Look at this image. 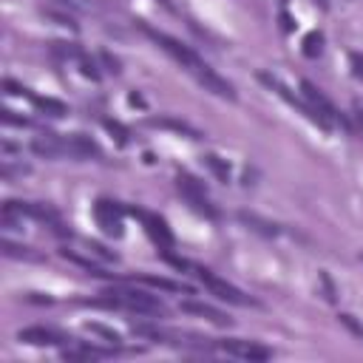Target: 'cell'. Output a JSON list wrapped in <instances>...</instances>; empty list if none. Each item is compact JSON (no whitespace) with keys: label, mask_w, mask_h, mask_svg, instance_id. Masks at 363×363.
<instances>
[{"label":"cell","mask_w":363,"mask_h":363,"mask_svg":"<svg viewBox=\"0 0 363 363\" xmlns=\"http://www.w3.org/2000/svg\"><path fill=\"white\" fill-rule=\"evenodd\" d=\"M139 28H142V34L150 37L164 54H170L187 74H193L196 82H199L204 91H210V94H216V96H221V99H235V88H233V82H227L221 74H216V71H213V68H210V65H207L190 45H184L182 40H176V37H170V34H164V31L147 26V23H142Z\"/></svg>","instance_id":"cell-1"},{"label":"cell","mask_w":363,"mask_h":363,"mask_svg":"<svg viewBox=\"0 0 363 363\" xmlns=\"http://www.w3.org/2000/svg\"><path fill=\"white\" fill-rule=\"evenodd\" d=\"M94 306H108V309H128L136 315H164V303L145 292V289H108L102 292V298L94 301Z\"/></svg>","instance_id":"cell-2"},{"label":"cell","mask_w":363,"mask_h":363,"mask_svg":"<svg viewBox=\"0 0 363 363\" xmlns=\"http://www.w3.org/2000/svg\"><path fill=\"white\" fill-rule=\"evenodd\" d=\"M301 94H303V99H306V105L318 113V119H320V128L323 130H332L335 125H343V128H352L349 125V119L335 108V102L315 85V82H309V79H301Z\"/></svg>","instance_id":"cell-3"},{"label":"cell","mask_w":363,"mask_h":363,"mask_svg":"<svg viewBox=\"0 0 363 363\" xmlns=\"http://www.w3.org/2000/svg\"><path fill=\"white\" fill-rule=\"evenodd\" d=\"M176 190L182 193V199H184L199 216H204V218H218V207L213 204V199L207 196L204 184H201L196 176L179 173V176H176Z\"/></svg>","instance_id":"cell-4"},{"label":"cell","mask_w":363,"mask_h":363,"mask_svg":"<svg viewBox=\"0 0 363 363\" xmlns=\"http://www.w3.org/2000/svg\"><path fill=\"white\" fill-rule=\"evenodd\" d=\"M193 275H196L216 298H221V301H227V303H235V306H255V301H252L250 295H244V292H241L238 286H233L230 281L213 275L207 267H196V264H193Z\"/></svg>","instance_id":"cell-5"},{"label":"cell","mask_w":363,"mask_h":363,"mask_svg":"<svg viewBox=\"0 0 363 363\" xmlns=\"http://www.w3.org/2000/svg\"><path fill=\"white\" fill-rule=\"evenodd\" d=\"M94 218H96V227L111 235V238H122L125 235V210L111 201V199H99L94 204Z\"/></svg>","instance_id":"cell-6"},{"label":"cell","mask_w":363,"mask_h":363,"mask_svg":"<svg viewBox=\"0 0 363 363\" xmlns=\"http://www.w3.org/2000/svg\"><path fill=\"white\" fill-rule=\"evenodd\" d=\"M130 213L142 221L145 233L153 238V244H156L159 250H170V247H173V233H170V227H167V221H164L162 216H156V213H150V210H145V207H130Z\"/></svg>","instance_id":"cell-7"},{"label":"cell","mask_w":363,"mask_h":363,"mask_svg":"<svg viewBox=\"0 0 363 363\" xmlns=\"http://www.w3.org/2000/svg\"><path fill=\"white\" fill-rule=\"evenodd\" d=\"M258 79H261V82H264V85H267L269 91H275V94H278V96H281V99H284L286 105L298 108V111H301V113H303V116H306V119H309L312 125H318V128H320V119H318V113H315V111H312V108L306 105V99H298V96H295V94H292V91H289V88H286V85H284V82H281L278 77H272V74L261 71V74H258Z\"/></svg>","instance_id":"cell-8"},{"label":"cell","mask_w":363,"mask_h":363,"mask_svg":"<svg viewBox=\"0 0 363 363\" xmlns=\"http://www.w3.org/2000/svg\"><path fill=\"white\" fill-rule=\"evenodd\" d=\"M216 346L221 352L233 354V357H241V360H269L272 357V349H267V346H261L255 340H238V337H233V340H218Z\"/></svg>","instance_id":"cell-9"},{"label":"cell","mask_w":363,"mask_h":363,"mask_svg":"<svg viewBox=\"0 0 363 363\" xmlns=\"http://www.w3.org/2000/svg\"><path fill=\"white\" fill-rule=\"evenodd\" d=\"M65 156L68 159H77V162L102 159V147L91 136H85V133H68L65 136Z\"/></svg>","instance_id":"cell-10"},{"label":"cell","mask_w":363,"mask_h":363,"mask_svg":"<svg viewBox=\"0 0 363 363\" xmlns=\"http://www.w3.org/2000/svg\"><path fill=\"white\" fill-rule=\"evenodd\" d=\"M17 340L28 343V346H62V343H68V337L62 332L45 329V326H26V329H20Z\"/></svg>","instance_id":"cell-11"},{"label":"cell","mask_w":363,"mask_h":363,"mask_svg":"<svg viewBox=\"0 0 363 363\" xmlns=\"http://www.w3.org/2000/svg\"><path fill=\"white\" fill-rule=\"evenodd\" d=\"M31 150L37 156H43V159H62L65 156V136L45 130V133L31 139Z\"/></svg>","instance_id":"cell-12"},{"label":"cell","mask_w":363,"mask_h":363,"mask_svg":"<svg viewBox=\"0 0 363 363\" xmlns=\"http://www.w3.org/2000/svg\"><path fill=\"white\" fill-rule=\"evenodd\" d=\"M182 312L199 315V318H204V320H210V323H216V326H230V323H233V318H227L224 312L213 309L210 303H199V301H184V303H182Z\"/></svg>","instance_id":"cell-13"},{"label":"cell","mask_w":363,"mask_h":363,"mask_svg":"<svg viewBox=\"0 0 363 363\" xmlns=\"http://www.w3.org/2000/svg\"><path fill=\"white\" fill-rule=\"evenodd\" d=\"M238 221H241L247 230H252V233H258V235H264V238H275V235L281 233L278 224H272V221H267V218H261V216H255V213H247V210L238 213Z\"/></svg>","instance_id":"cell-14"},{"label":"cell","mask_w":363,"mask_h":363,"mask_svg":"<svg viewBox=\"0 0 363 363\" xmlns=\"http://www.w3.org/2000/svg\"><path fill=\"white\" fill-rule=\"evenodd\" d=\"M147 125H150V128H164V130L182 133V136H187V139H201V133H199L193 125H187V122H182V119H173V116H153Z\"/></svg>","instance_id":"cell-15"},{"label":"cell","mask_w":363,"mask_h":363,"mask_svg":"<svg viewBox=\"0 0 363 363\" xmlns=\"http://www.w3.org/2000/svg\"><path fill=\"white\" fill-rule=\"evenodd\" d=\"M111 354H113V349H99V346H88V343L62 349L65 360H99V357H111Z\"/></svg>","instance_id":"cell-16"},{"label":"cell","mask_w":363,"mask_h":363,"mask_svg":"<svg viewBox=\"0 0 363 363\" xmlns=\"http://www.w3.org/2000/svg\"><path fill=\"white\" fill-rule=\"evenodd\" d=\"M28 99H31L34 108L43 111L45 116H57V119H60V116L68 113V105H65L62 99H54V96H37V94H31V91H28Z\"/></svg>","instance_id":"cell-17"},{"label":"cell","mask_w":363,"mask_h":363,"mask_svg":"<svg viewBox=\"0 0 363 363\" xmlns=\"http://www.w3.org/2000/svg\"><path fill=\"white\" fill-rule=\"evenodd\" d=\"M142 284L147 286H156V289H167V292H184V295H193V286L182 284V281H170V278H153V275H142L139 278Z\"/></svg>","instance_id":"cell-18"},{"label":"cell","mask_w":363,"mask_h":363,"mask_svg":"<svg viewBox=\"0 0 363 363\" xmlns=\"http://www.w3.org/2000/svg\"><path fill=\"white\" fill-rule=\"evenodd\" d=\"M201 162L210 167V173L218 179V182H230V164H227V159H221V156H216V153H204L201 156Z\"/></svg>","instance_id":"cell-19"},{"label":"cell","mask_w":363,"mask_h":363,"mask_svg":"<svg viewBox=\"0 0 363 363\" xmlns=\"http://www.w3.org/2000/svg\"><path fill=\"white\" fill-rule=\"evenodd\" d=\"M3 255H9V258H26V261H40L43 255L40 252H34L31 247H23V244H14V241H9V238H3Z\"/></svg>","instance_id":"cell-20"},{"label":"cell","mask_w":363,"mask_h":363,"mask_svg":"<svg viewBox=\"0 0 363 363\" xmlns=\"http://www.w3.org/2000/svg\"><path fill=\"white\" fill-rule=\"evenodd\" d=\"M301 45H303V54H306L309 60H315V57L323 54V34H320V31H309Z\"/></svg>","instance_id":"cell-21"},{"label":"cell","mask_w":363,"mask_h":363,"mask_svg":"<svg viewBox=\"0 0 363 363\" xmlns=\"http://www.w3.org/2000/svg\"><path fill=\"white\" fill-rule=\"evenodd\" d=\"M102 125H105V130H108L119 145H128L130 133H128V128H125L122 122H116V119H102Z\"/></svg>","instance_id":"cell-22"},{"label":"cell","mask_w":363,"mask_h":363,"mask_svg":"<svg viewBox=\"0 0 363 363\" xmlns=\"http://www.w3.org/2000/svg\"><path fill=\"white\" fill-rule=\"evenodd\" d=\"M45 14H48V17H51L57 26H68V28H77V26H79V23H77V20L68 14V9H62V11H54V9H48Z\"/></svg>","instance_id":"cell-23"},{"label":"cell","mask_w":363,"mask_h":363,"mask_svg":"<svg viewBox=\"0 0 363 363\" xmlns=\"http://www.w3.org/2000/svg\"><path fill=\"white\" fill-rule=\"evenodd\" d=\"M88 332H94V335H99V337H105V340H111V343H119V340H122L119 332H113V329H108V326H102V323H88Z\"/></svg>","instance_id":"cell-24"},{"label":"cell","mask_w":363,"mask_h":363,"mask_svg":"<svg viewBox=\"0 0 363 363\" xmlns=\"http://www.w3.org/2000/svg\"><path fill=\"white\" fill-rule=\"evenodd\" d=\"M79 71H82V77H91V79H99V71H96V62L88 57V54H82L79 60Z\"/></svg>","instance_id":"cell-25"},{"label":"cell","mask_w":363,"mask_h":363,"mask_svg":"<svg viewBox=\"0 0 363 363\" xmlns=\"http://www.w3.org/2000/svg\"><path fill=\"white\" fill-rule=\"evenodd\" d=\"M337 320H340V323H343L349 332H354L357 337H363V326L354 320V315H349V312H340V315H337Z\"/></svg>","instance_id":"cell-26"},{"label":"cell","mask_w":363,"mask_h":363,"mask_svg":"<svg viewBox=\"0 0 363 363\" xmlns=\"http://www.w3.org/2000/svg\"><path fill=\"white\" fill-rule=\"evenodd\" d=\"M54 3L62 6V9H68V11H88L91 9L88 0H54Z\"/></svg>","instance_id":"cell-27"},{"label":"cell","mask_w":363,"mask_h":363,"mask_svg":"<svg viewBox=\"0 0 363 363\" xmlns=\"http://www.w3.org/2000/svg\"><path fill=\"white\" fill-rule=\"evenodd\" d=\"M352 122H354V130L363 133V102L360 99H354V105H352Z\"/></svg>","instance_id":"cell-28"},{"label":"cell","mask_w":363,"mask_h":363,"mask_svg":"<svg viewBox=\"0 0 363 363\" xmlns=\"http://www.w3.org/2000/svg\"><path fill=\"white\" fill-rule=\"evenodd\" d=\"M3 122H6V125H20V128L28 125L26 116H17V111H9V108H3Z\"/></svg>","instance_id":"cell-29"},{"label":"cell","mask_w":363,"mask_h":363,"mask_svg":"<svg viewBox=\"0 0 363 363\" xmlns=\"http://www.w3.org/2000/svg\"><path fill=\"white\" fill-rule=\"evenodd\" d=\"M99 60H102V62L108 65V71H113V74H119V60H116V57H111L108 51H102V54H99Z\"/></svg>","instance_id":"cell-30"},{"label":"cell","mask_w":363,"mask_h":363,"mask_svg":"<svg viewBox=\"0 0 363 363\" xmlns=\"http://www.w3.org/2000/svg\"><path fill=\"white\" fill-rule=\"evenodd\" d=\"M88 252H94V255H99L105 261H116V255L113 252H105V247H99V244H88Z\"/></svg>","instance_id":"cell-31"},{"label":"cell","mask_w":363,"mask_h":363,"mask_svg":"<svg viewBox=\"0 0 363 363\" xmlns=\"http://www.w3.org/2000/svg\"><path fill=\"white\" fill-rule=\"evenodd\" d=\"M320 284H323V289H326V301H335L337 295H335V286H332V281H329L326 272H320Z\"/></svg>","instance_id":"cell-32"},{"label":"cell","mask_w":363,"mask_h":363,"mask_svg":"<svg viewBox=\"0 0 363 363\" xmlns=\"http://www.w3.org/2000/svg\"><path fill=\"white\" fill-rule=\"evenodd\" d=\"M352 71L357 79H363V54H352Z\"/></svg>","instance_id":"cell-33"},{"label":"cell","mask_w":363,"mask_h":363,"mask_svg":"<svg viewBox=\"0 0 363 363\" xmlns=\"http://www.w3.org/2000/svg\"><path fill=\"white\" fill-rule=\"evenodd\" d=\"M281 28H284V31H292V17H289L286 11H281Z\"/></svg>","instance_id":"cell-34"},{"label":"cell","mask_w":363,"mask_h":363,"mask_svg":"<svg viewBox=\"0 0 363 363\" xmlns=\"http://www.w3.org/2000/svg\"><path fill=\"white\" fill-rule=\"evenodd\" d=\"M315 3H318L320 9H329V0H315Z\"/></svg>","instance_id":"cell-35"},{"label":"cell","mask_w":363,"mask_h":363,"mask_svg":"<svg viewBox=\"0 0 363 363\" xmlns=\"http://www.w3.org/2000/svg\"><path fill=\"white\" fill-rule=\"evenodd\" d=\"M159 3H162V6H167V9H170V0H159Z\"/></svg>","instance_id":"cell-36"},{"label":"cell","mask_w":363,"mask_h":363,"mask_svg":"<svg viewBox=\"0 0 363 363\" xmlns=\"http://www.w3.org/2000/svg\"><path fill=\"white\" fill-rule=\"evenodd\" d=\"M278 3H281V6H286V3H289V0H278Z\"/></svg>","instance_id":"cell-37"}]
</instances>
